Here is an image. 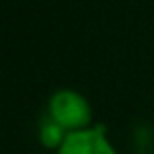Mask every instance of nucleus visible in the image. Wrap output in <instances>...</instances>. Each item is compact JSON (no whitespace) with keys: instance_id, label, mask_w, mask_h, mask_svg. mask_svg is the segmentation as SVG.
Instances as JSON below:
<instances>
[{"instance_id":"f257e3e1","label":"nucleus","mask_w":154,"mask_h":154,"mask_svg":"<svg viewBox=\"0 0 154 154\" xmlns=\"http://www.w3.org/2000/svg\"><path fill=\"white\" fill-rule=\"evenodd\" d=\"M47 113L66 133H76L94 127V109L84 94L72 88H60L53 92L47 103Z\"/></svg>"},{"instance_id":"f03ea898","label":"nucleus","mask_w":154,"mask_h":154,"mask_svg":"<svg viewBox=\"0 0 154 154\" xmlns=\"http://www.w3.org/2000/svg\"><path fill=\"white\" fill-rule=\"evenodd\" d=\"M57 154H117L107 137L105 125H94L90 129L68 133Z\"/></svg>"},{"instance_id":"7ed1b4c3","label":"nucleus","mask_w":154,"mask_h":154,"mask_svg":"<svg viewBox=\"0 0 154 154\" xmlns=\"http://www.w3.org/2000/svg\"><path fill=\"white\" fill-rule=\"evenodd\" d=\"M37 135H39V143H41V146L51 148V150H59V148L63 146V143L66 140L68 133L64 131L55 119H53L49 113H45V117L39 121Z\"/></svg>"}]
</instances>
